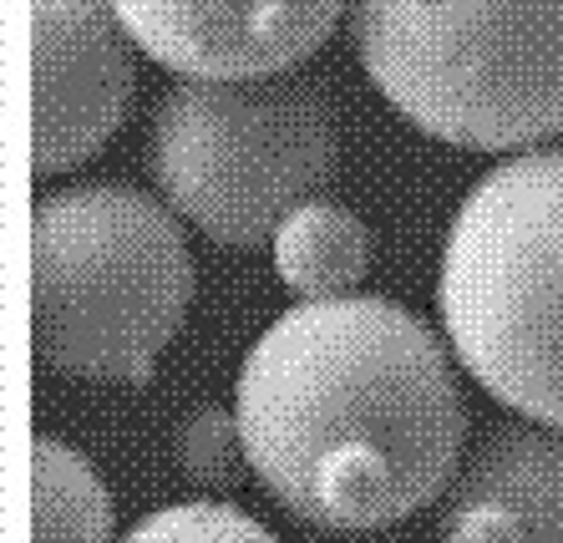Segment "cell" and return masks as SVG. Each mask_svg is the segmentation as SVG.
Here are the masks:
<instances>
[{
    "instance_id": "8fae6325",
    "label": "cell",
    "mask_w": 563,
    "mask_h": 543,
    "mask_svg": "<svg viewBox=\"0 0 563 543\" xmlns=\"http://www.w3.org/2000/svg\"><path fill=\"white\" fill-rule=\"evenodd\" d=\"M178 463L194 477L198 488H239L254 473L250 463V442L239 426V411L223 407H198L184 426H178Z\"/></svg>"
},
{
    "instance_id": "ba28073f",
    "label": "cell",
    "mask_w": 563,
    "mask_h": 543,
    "mask_svg": "<svg viewBox=\"0 0 563 543\" xmlns=\"http://www.w3.org/2000/svg\"><path fill=\"white\" fill-rule=\"evenodd\" d=\"M446 539H563V422L487 426L452 477Z\"/></svg>"
},
{
    "instance_id": "5b68a950",
    "label": "cell",
    "mask_w": 563,
    "mask_h": 543,
    "mask_svg": "<svg viewBox=\"0 0 563 543\" xmlns=\"http://www.w3.org/2000/svg\"><path fill=\"white\" fill-rule=\"evenodd\" d=\"M341 128L310 71L184 77L153 112V184L213 244L254 250L295 203L330 193Z\"/></svg>"
},
{
    "instance_id": "30bf717a",
    "label": "cell",
    "mask_w": 563,
    "mask_h": 543,
    "mask_svg": "<svg viewBox=\"0 0 563 543\" xmlns=\"http://www.w3.org/2000/svg\"><path fill=\"white\" fill-rule=\"evenodd\" d=\"M36 543L56 539H107L112 533V498H107L102 477L92 473V463L81 452L62 447V442L41 437L36 442Z\"/></svg>"
},
{
    "instance_id": "9c48e42d",
    "label": "cell",
    "mask_w": 563,
    "mask_h": 543,
    "mask_svg": "<svg viewBox=\"0 0 563 543\" xmlns=\"http://www.w3.org/2000/svg\"><path fill=\"white\" fill-rule=\"evenodd\" d=\"M275 269L300 300L351 295L371 269V234L345 203L314 193L275 229Z\"/></svg>"
},
{
    "instance_id": "8992f818",
    "label": "cell",
    "mask_w": 563,
    "mask_h": 543,
    "mask_svg": "<svg viewBox=\"0 0 563 543\" xmlns=\"http://www.w3.org/2000/svg\"><path fill=\"white\" fill-rule=\"evenodd\" d=\"M36 41V173L87 163L122 128L132 102V31L112 0H31Z\"/></svg>"
},
{
    "instance_id": "52a82bcc",
    "label": "cell",
    "mask_w": 563,
    "mask_h": 543,
    "mask_svg": "<svg viewBox=\"0 0 563 543\" xmlns=\"http://www.w3.org/2000/svg\"><path fill=\"white\" fill-rule=\"evenodd\" d=\"M132 41L178 77L300 67L341 26L345 0H112Z\"/></svg>"
},
{
    "instance_id": "277c9868",
    "label": "cell",
    "mask_w": 563,
    "mask_h": 543,
    "mask_svg": "<svg viewBox=\"0 0 563 543\" xmlns=\"http://www.w3.org/2000/svg\"><path fill=\"white\" fill-rule=\"evenodd\" d=\"M173 203L81 184L36 203V356L66 376L143 386L194 300Z\"/></svg>"
},
{
    "instance_id": "3957f363",
    "label": "cell",
    "mask_w": 563,
    "mask_h": 543,
    "mask_svg": "<svg viewBox=\"0 0 563 543\" xmlns=\"http://www.w3.org/2000/svg\"><path fill=\"white\" fill-rule=\"evenodd\" d=\"M437 315L487 397L563 422V147H528L462 199Z\"/></svg>"
},
{
    "instance_id": "6da1fadb",
    "label": "cell",
    "mask_w": 563,
    "mask_h": 543,
    "mask_svg": "<svg viewBox=\"0 0 563 543\" xmlns=\"http://www.w3.org/2000/svg\"><path fill=\"white\" fill-rule=\"evenodd\" d=\"M234 411L269 498L325 533L421 513L467 442L442 341L380 295H325L279 315L239 372Z\"/></svg>"
},
{
    "instance_id": "7a4b0ae2",
    "label": "cell",
    "mask_w": 563,
    "mask_h": 543,
    "mask_svg": "<svg viewBox=\"0 0 563 543\" xmlns=\"http://www.w3.org/2000/svg\"><path fill=\"white\" fill-rule=\"evenodd\" d=\"M351 36L437 143L512 153L563 133V0H351Z\"/></svg>"
},
{
    "instance_id": "7c38bea8",
    "label": "cell",
    "mask_w": 563,
    "mask_h": 543,
    "mask_svg": "<svg viewBox=\"0 0 563 543\" xmlns=\"http://www.w3.org/2000/svg\"><path fill=\"white\" fill-rule=\"evenodd\" d=\"M132 539H194V543H219V539H269L264 523L244 518L234 503H213V498H198V503H173L157 508L153 518H143Z\"/></svg>"
}]
</instances>
